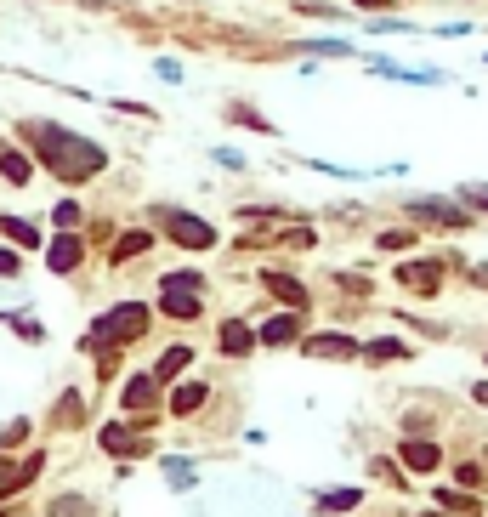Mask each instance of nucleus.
Here are the masks:
<instances>
[{
    "label": "nucleus",
    "mask_w": 488,
    "mask_h": 517,
    "mask_svg": "<svg viewBox=\"0 0 488 517\" xmlns=\"http://www.w3.org/2000/svg\"><path fill=\"white\" fill-rule=\"evenodd\" d=\"M23 137L40 148V160H46V171H57L63 182H86L103 171V148L86 143V137H74V131H63V125H23Z\"/></svg>",
    "instance_id": "1"
},
{
    "label": "nucleus",
    "mask_w": 488,
    "mask_h": 517,
    "mask_svg": "<svg viewBox=\"0 0 488 517\" xmlns=\"http://www.w3.org/2000/svg\"><path fill=\"white\" fill-rule=\"evenodd\" d=\"M142 330H148V307L125 302V307H114V313H103V319H97V330H91L86 347H125V341H137Z\"/></svg>",
    "instance_id": "2"
},
{
    "label": "nucleus",
    "mask_w": 488,
    "mask_h": 517,
    "mask_svg": "<svg viewBox=\"0 0 488 517\" xmlns=\"http://www.w3.org/2000/svg\"><path fill=\"white\" fill-rule=\"evenodd\" d=\"M165 233H171L176 245H188V250H210V245H216V228L199 222V216H188V211H165Z\"/></svg>",
    "instance_id": "3"
},
{
    "label": "nucleus",
    "mask_w": 488,
    "mask_h": 517,
    "mask_svg": "<svg viewBox=\"0 0 488 517\" xmlns=\"http://www.w3.org/2000/svg\"><path fill=\"white\" fill-rule=\"evenodd\" d=\"M398 285L415 290V296H437V290H443V262H403Z\"/></svg>",
    "instance_id": "4"
},
{
    "label": "nucleus",
    "mask_w": 488,
    "mask_h": 517,
    "mask_svg": "<svg viewBox=\"0 0 488 517\" xmlns=\"http://www.w3.org/2000/svg\"><path fill=\"white\" fill-rule=\"evenodd\" d=\"M80 256H86V245H80L74 233H57V245L46 250V262H52V273H74V268H80Z\"/></svg>",
    "instance_id": "5"
},
{
    "label": "nucleus",
    "mask_w": 488,
    "mask_h": 517,
    "mask_svg": "<svg viewBox=\"0 0 488 517\" xmlns=\"http://www.w3.org/2000/svg\"><path fill=\"white\" fill-rule=\"evenodd\" d=\"M125 410H154V398H159V381H154V375H131V381H125Z\"/></svg>",
    "instance_id": "6"
},
{
    "label": "nucleus",
    "mask_w": 488,
    "mask_h": 517,
    "mask_svg": "<svg viewBox=\"0 0 488 517\" xmlns=\"http://www.w3.org/2000/svg\"><path fill=\"white\" fill-rule=\"evenodd\" d=\"M313 358H358V341L352 336H307L301 341Z\"/></svg>",
    "instance_id": "7"
},
{
    "label": "nucleus",
    "mask_w": 488,
    "mask_h": 517,
    "mask_svg": "<svg viewBox=\"0 0 488 517\" xmlns=\"http://www.w3.org/2000/svg\"><path fill=\"white\" fill-rule=\"evenodd\" d=\"M262 285H267V296H279V302L296 307V313L307 307V290H301V279H290V273H267Z\"/></svg>",
    "instance_id": "8"
},
{
    "label": "nucleus",
    "mask_w": 488,
    "mask_h": 517,
    "mask_svg": "<svg viewBox=\"0 0 488 517\" xmlns=\"http://www.w3.org/2000/svg\"><path fill=\"white\" fill-rule=\"evenodd\" d=\"M103 449H108V455H142L148 444H142L131 427H103Z\"/></svg>",
    "instance_id": "9"
},
{
    "label": "nucleus",
    "mask_w": 488,
    "mask_h": 517,
    "mask_svg": "<svg viewBox=\"0 0 488 517\" xmlns=\"http://www.w3.org/2000/svg\"><path fill=\"white\" fill-rule=\"evenodd\" d=\"M296 330H301V319H296V313H284V319L262 324V341H267V347H284V341H296Z\"/></svg>",
    "instance_id": "10"
},
{
    "label": "nucleus",
    "mask_w": 488,
    "mask_h": 517,
    "mask_svg": "<svg viewBox=\"0 0 488 517\" xmlns=\"http://www.w3.org/2000/svg\"><path fill=\"white\" fill-rule=\"evenodd\" d=\"M415 216H426V222H449V228H466V211H454V205H437V199H420Z\"/></svg>",
    "instance_id": "11"
},
{
    "label": "nucleus",
    "mask_w": 488,
    "mask_h": 517,
    "mask_svg": "<svg viewBox=\"0 0 488 517\" xmlns=\"http://www.w3.org/2000/svg\"><path fill=\"white\" fill-rule=\"evenodd\" d=\"M199 404H205V381H188V387H176V393H171V410L176 415H193Z\"/></svg>",
    "instance_id": "12"
},
{
    "label": "nucleus",
    "mask_w": 488,
    "mask_h": 517,
    "mask_svg": "<svg viewBox=\"0 0 488 517\" xmlns=\"http://www.w3.org/2000/svg\"><path fill=\"white\" fill-rule=\"evenodd\" d=\"M437 461H443V455H437V444H403V466H415V472H432Z\"/></svg>",
    "instance_id": "13"
},
{
    "label": "nucleus",
    "mask_w": 488,
    "mask_h": 517,
    "mask_svg": "<svg viewBox=\"0 0 488 517\" xmlns=\"http://www.w3.org/2000/svg\"><path fill=\"white\" fill-rule=\"evenodd\" d=\"M188 347H171V353H165V358H159V370H154V381H176V375H182V370H188Z\"/></svg>",
    "instance_id": "14"
},
{
    "label": "nucleus",
    "mask_w": 488,
    "mask_h": 517,
    "mask_svg": "<svg viewBox=\"0 0 488 517\" xmlns=\"http://www.w3.org/2000/svg\"><path fill=\"white\" fill-rule=\"evenodd\" d=\"M222 353H233V358H244V353H250V330H244L239 319H233V324H222Z\"/></svg>",
    "instance_id": "15"
},
{
    "label": "nucleus",
    "mask_w": 488,
    "mask_h": 517,
    "mask_svg": "<svg viewBox=\"0 0 488 517\" xmlns=\"http://www.w3.org/2000/svg\"><path fill=\"white\" fill-rule=\"evenodd\" d=\"M0 233H6V239H18L23 250H35V245H40V233L29 228V222H18V216H0Z\"/></svg>",
    "instance_id": "16"
},
{
    "label": "nucleus",
    "mask_w": 488,
    "mask_h": 517,
    "mask_svg": "<svg viewBox=\"0 0 488 517\" xmlns=\"http://www.w3.org/2000/svg\"><path fill=\"white\" fill-rule=\"evenodd\" d=\"M148 245H154V239H148V233H125V239H120V245H114V262H131V256H142V250H148Z\"/></svg>",
    "instance_id": "17"
},
{
    "label": "nucleus",
    "mask_w": 488,
    "mask_h": 517,
    "mask_svg": "<svg viewBox=\"0 0 488 517\" xmlns=\"http://www.w3.org/2000/svg\"><path fill=\"white\" fill-rule=\"evenodd\" d=\"M0 177H6V182H29V160H23V154H0Z\"/></svg>",
    "instance_id": "18"
},
{
    "label": "nucleus",
    "mask_w": 488,
    "mask_h": 517,
    "mask_svg": "<svg viewBox=\"0 0 488 517\" xmlns=\"http://www.w3.org/2000/svg\"><path fill=\"white\" fill-rule=\"evenodd\" d=\"M52 517H91V506L80 495H63V500H52Z\"/></svg>",
    "instance_id": "19"
},
{
    "label": "nucleus",
    "mask_w": 488,
    "mask_h": 517,
    "mask_svg": "<svg viewBox=\"0 0 488 517\" xmlns=\"http://www.w3.org/2000/svg\"><path fill=\"white\" fill-rule=\"evenodd\" d=\"M437 506H443V512H483V506H477L471 495H449V489L437 495Z\"/></svg>",
    "instance_id": "20"
},
{
    "label": "nucleus",
    "mask_w": 488,
    "mask_h": 517,
    "mask_svg": "<svg viewBox=\"0 0 488 517\" xmlns=\"http://www.w3.org/2000/svg\"><path fill=\"white\" fill-rule=\"evenodd\" d=\"M403 353V341H375V347H364L369 364H386V358H398Z\"/></svg>",
    "instance_id": "21"
},
{
    "label": "nucleus",
    "mask_w": 488,
    "mask_h": 517,
    "mask_svg": "<svg viewBox=\"0 0 488 517\" xmlns=\"http://www.w3.org/2000/svg\"><path fill=\"white\" fill-rule=\"evenodd\" d=\"M318 506H324V512H347V506H358V495H352V489H335V495H324Z\"/></svg>",
    "instance_id": "22"
},
{
    "label": "nucleus",
    "mask_w": 488,
    "mask_h": 517,
    "mask_svg": "<svg viewBox=\"0 0 488 517\" xmlns=\"http://www.w3.org/2000/svg\"><path fill=\"white\" fill-rule=\"evenodd\" d=\"M52 222H57V228H63V233H69L74 222H80V205H74V199H63V205H57V211H52Z\"/></svg>",
    "instance_id": "23"
},
{
    "label": "nucleus",
    "mask_w": 488,
    "mask_h": 517,
    "mask_svg": "<svg viewBox=\"0 0 488 517\" xmlns=\"http://www.w3.org/2000/svg\"><path fill=\"white\" fill-rule=\"evenodd\" d=\"M74 421H80V398H63V404H57V427H74Z\"/></svg>",
    "instance_id": "24"
},
{
    "label": "nucleus",
    "mask_w": 488,
    "mask_h": 517,
    "mask_svg": "<svg viewBox=\"0 0 488 517\" xmlns=\"http://www.w3.org/2000/svg\"><path fill=\"white\" fill-rule=\"evenodd\" d=\"M29 438V421H12V427L0 432V449H12V444H23Z\"/></svg>",
    "instance_id": "25"
},
{
    "label": "nucleus",
    "mask_w": 488,
    "mask_h": 517,
    "mask_svg": "<svg viewBox=\"0 0 488 517\" xmlns=\"http://www.w3.org/2000/svg\"><path fill=\"white\" fill-rule=\"evenodd\" d=\"M415 245V233H381V250H409Z\"/></svg>",
    "instance_id": "26"
},
{
    "label": "nucleus",
    "mask_w": 488,
    "mask_h": 517,
    "mask_svg": "<svg viewBox=\"0 0 488 517\" xmlns=\"http://www.w3.org/2000/svg\"><path fill=\"white\" fill-rule=\"evenodd\" d=\"M0 273H6V279L18 273V256H12V250H0Z\"/></svg>",
    "instance_id": "27"
},
{
    "label": "nucleus",
    "mask_w": 488,
    "mask_h": 517,
    "mask_svg": "<svg viewBox=\"0 0 488 517\" xmlns=\"http://www.w3.org/2000/svg\"><path fill=\"white\" fill-rule=\"evenodd\" d=\"M466 199H471V205H483V211H488V188H466Z\"/></svg>",
    "instance_id": "28"
},
{
    "label": "nucleus",
    "mask_w": 488,
    "mask_h": 517,
    "mask_svg": "<svg viewBox=\"0 0 488 517\" xmlns=\"http://www.w3.org/2000/svg\"><path fill=\"white\" fill-rule=\"evenodd\" d=\"M358 6H392V0H358Z\"/></svg>",
    "instance_id": "29"
}]
</instances>
